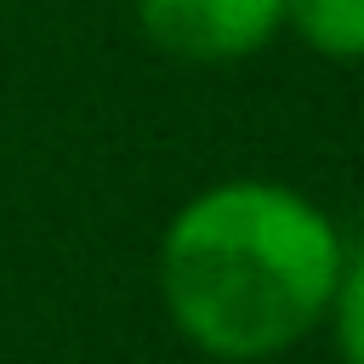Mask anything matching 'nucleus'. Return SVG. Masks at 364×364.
<instances>
[{"mask_svg": "<svg viewBox=\"0 0 364 364\" xmlns=\"http://www.w3.org/2000/svg\"><path fill=\"white\" fill-rule=\"evenodd\" d=\"M341 262L347 239L313 193L228 176L171 210L159 233V301L193 353L267 364L324 324Z\"/></svg>", "mask_w": 364, "mask_h": 364, "instance_id": "1", "label": "nucleus"}, {"mask_svg": "<svg viewBox=\"0 0 364 364\" xmlns=\"http://www.w3.org/2000/svg\"><path fill=\"white\" fill-rule=\"evenodd\" d=\"M284 34L330 63H364V0H279Z\"/></svg>", "mask_w": 364, "mask_h": 364, "instance_id": "3", "label": "nucleus"}, {"mask_svg": "<svg viewBox=\"0 0 364 364\" xmlns=\"http://www.w3.org/2000/svg\"><path fill=\"white\" fill-rule=\"evenodd\" d=\"M136 23L154 51L193 68L245 63L284 34L279 0H136Z\"/></svg>", "mask_w": 364, "mask_h": 364, "instance_id": "2", "label": "nucleus"}, {"mask_svg": "<svg viewBox=\"0 0 364 364\" xmlns=\"http://www.w3.org/2000/svg\"><path fill=\"white\" fill-rule=\"evenodd\" d=\"M330 341H336V358L341 364H364V250L341 262V279H336V296H330Z\"/></svg>", "mask_w": 364, "mask_h": 364, "instance_id": "4", "label": "nucleus"}]
</instances>
